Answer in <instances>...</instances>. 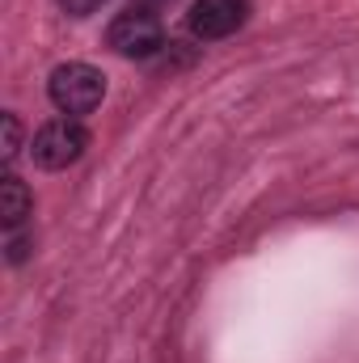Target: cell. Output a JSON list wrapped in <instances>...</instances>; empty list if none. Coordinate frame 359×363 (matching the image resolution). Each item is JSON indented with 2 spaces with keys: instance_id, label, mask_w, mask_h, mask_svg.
Listing matches in <instances>:
<instances>
[{
  "instance_id": "1",
  "label": "cell",
  "mask_w": 359,
  "mask_h": 363,
  "mask_svg": "<svg viewBox=\"0 0 359 363\" xmlns=\"http://www.w3.org/2000/svg\"><path fill=\"white\" fill-rule=\"evenodd\" d=\"M47 97H51V106H55L64 118H81V114H93V110L101 106V97H106V77H101V68L81 64V60L60 64V68L51 72V81H47Z\"/></svg>"
},
{
  "instance_id": "2",
  "label": "cell",
  "mask_w": 359,
  "mask_h": 363,
  "mask_svg": "<svg viewBox=\"0 0 359 363\" xmlns=\"http://www.w3.org/2000/svg\"><path fill=\"white\" fill-rule=\"evenodd\" d=\"M106 43L123 55V60H157L170 43H165V30H161V21H157V13L153 9H123L114 21H110V30H106Z\"/></svg>"
},
{
  "instance_id": "5",
  "label": "cell",
  "mask_w": 359,
  "mask_h": 363,
  "mask_svg": "<svg viewBox=\"0 0 359 363\" xmlns=\"http://www.w3.org/2000/svg\"><path fill=\"white\" fill-rule=\"evenodd\" d=\"M30 216H34L30 186L17 178V174H9L4 186H0V224H4V233H26V220Z\"/></svg>"
},
{
  "instance_id": "3",
  "label": "cell",
  "mask_w": 359,
  "mask_h": 363,
  "mask_svg": "<svg viewBox=\"0 0 359 363\" xmlns=\"http://www.w3.org/2000/svg\"><path fill=\"white\" fill-rule=\"evenodd\" d=\"M85 148H89V131L81 127V118H51V123H43V127L34 131V140H30L34 165H38V169H51V174L77 165V161L85 157Z\"/></svg>"
},
{
  "instance_id": "7",
  "label": "cell",
  "mask_w": 359,
  "mask_h": 363,
  "mask_svg": "<svg viewBox=\"0 0 359 363\" xmlns=\"http://www.w3.org/2000/svg\"><path fill=\"white\" fill-rule=\"evenodd\" d=\"M55 4H60L68 17H93V13H97L106 0H55Z\"/></svg>"
},
{
  "instance_id": "6",
  "label": "cell",
  "mask_w": 359,
  "mask_h": 363,
  "mask_svg": "<svg viewBox=\"0 0 359 363\" xmlns=\"http://www.w3.org/2000/svg\"><path fill=\"white\" fill-rule=\"evenodd\" d=\"M21 152V118L13 110H4V165H13Z\"/></svg>"
},
{
  "instance_id": "4",
  "label": "cell",
  "mask_w": 359,
  "mask_h": 363,
  "mask_svg": "<svg viewBox=\"0 0 359 363\" xmlns=\"http://www.w3.org/2000/svg\"><path fill=\"white\" fill-rule=\"evenodd\" d=\"M250 21V0H194L186 13V30L199 43H220Z\"/></svg>"
},
{
  "instance_id": "8",
  "label": "cell",
  "mask_w": 359,
  "mask_h": 363,
  "mask_svg": "<svg viewBox=\"0 0 359 363\" xmlns=\"http://www.w3.org/2000/svg\"><path fill=\"white\" fill-rule=\"evenodd\" d=\"M165 4H174V0H136V9H165Z\"/></svg>"
}]
</instances>
